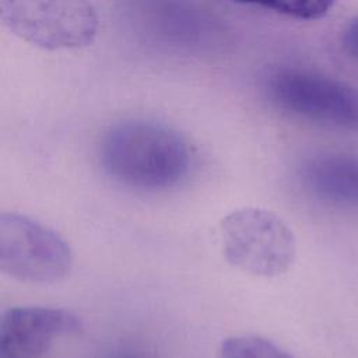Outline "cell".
I'll use <instances>...</instances> for the list:
<instances>
[{
    "mask_svg": "<svg viewBox=\"0 0 358 358\" xmlns=\"http://www.w3.org/2000/svg\"><path fill=\"white\" fill-rule=\"evenodd\" d=\"M0 14L11 32L46 50L88 46L99 29L91 0H0Z\"/></svg>",
    "mask_w": 358,
    "mask_h": 358,
    "instance_id": "3",
    "label": "cell"
},
{
    "mask_svg": "<svg viewBox=\"0 0 358 358\" xmlns=\"http://www.w3.org/2000/svg\"><path fill=\"white\" fill-rule=\"evenodd\" d=\"M77 315L62 308L13 306L0 319V358H36L52 344L81 333Z\"/></svg>",
    "mask_w": 358,
    "mask_h": 358,
    "instance_id": "6",
    "label": "cell"
},
{
    "mask_svg": "<svg viewBox=\"0 0 358 358\" xmlns=\"http://www.w3.org/2000/svg\"><path fill=\"white\" fill-rule=\"evenodd\" d=\"M73 264L66 239L48 225L20 213L0 214V270L28 284L63 280Z\"/></svg>",
    "mask_w": 358,
    "mask_h": 358,
    "instance_id": "4",
    "label": "cell"
},
{
    "mask_svg": "<svg viewBox=\"0 0 358 358\" xmlns=\"http://www.w3.org/2000/svg\"><path fill=\"white\" fill-rule=\"evenodd\" d=\"M303 187L333 207L358 210V155L320 154L306 159L299 171Z\"/></svg>",
    "mask_w": 358,
    "mask_h": 358,
    "instance_id": "7",
    "label": "cell"
},
{
    "mask_svg": "<svg viewBox=\"0 0 358 358\" xmlns=\"http://www.w3.org/2000/svg\"><path fill=\"white\" fill-rule=\"evenodd\" d=\"M108 358H145V357H143L141 354L133 352V351H119V352L109 355Z\"/></svg>",
    "mask_w": 358,
    "mask_h": 358,
    "instance_id": "11",
    "label": "cell"
},
{
    "mask_svg": "<svg viewBox=\"0 0 358 358\" xmlns=\"http://www.w3.org/2000/svg\"><path fill=\"white\" fill-rule=\"evenodd\" d=\"M270 98L296 116L358 130V90L317 74L282 70L267 83Z\"/></svg>",
    "mask_w": 358,
    "mask_h": 358,
    "instance_id": "5",
    "label": "cell"
},
{
    "mask_svg": "<svg viewBox=\"0 0 358 358\" xmlns=\"http://www.w3.org/2000/svg\"><path fill=\"white\" fill-rule=\"evenodd\" d=\"M218 358H294L274 341L262 336H232L218 350Z\"/></svg>",
    "mask_w": 358,
    "mask_h": 358,
    "instance_id": "8",
    "label": "cell"
},
{
    "mask_svg": "<svg viewBox=\"0 0 358 358\" xmlns=\"http://www.w3.org/2000/svg\"><path fill=\"white\" fill-rule=\"evenodd\" d=\"M220 235L225 260L250 275H281L295 260L296 243L291 228L267 208L231 211L220 224Z\"/></svg>",
    "mask_w": 358,
    "mask_h": 358,
    "instance_id": "2",
    "label": "cell"
},
{
    "mask_svg": "<svg viewBox=\"0 0 358 358\" xmlns=\"http://www.w3.org/2000/svg\"><path fill=\"white\" fill-rule=\"evenodd\" d=\"M243 4L259 6L275 13L299 18L317 20L324 17L334 4V0H234Z\"/></svg>",
    "mask_w": 358,
    "mask_h": 358,
    "instance_id": "9",
    "label": "cell"
},
{
    "mask_svg": "<svg viewBox=\"0 0 358 358\" xmlns=\"http://www.w3.org/2000/svg\"><path fill=\"white\" fill-rule=\"evenodd\" d=\"M101 164L108 176L124 187L161 192L187 176L192 152L173 129L148 120H127L105 134Z\"/></svg>",
    "mask_w": 358,
    "mask_h": 358,
    "instance_id": "1",
    "label": "cell"
},
{
    "mask_svg": "<svg viewBox=\"0 0 358 358\" xmlns=\"http://www.w3.org/2000/svg\"><path fill=\"white\" fill-rule=\"evenodd\" d=\"M344 43H345V48L348 49V52L355 59H358V20L351 22V25L345 31Z\"/></svg>",
    "mask_w": 358,
    "mask_h": 358,
    "instance_id": "10",
    "label": "cell"
}]
</instances>
